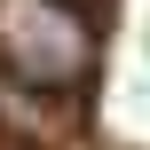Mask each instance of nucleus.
I'll return each instance as SVG.
<instances>
[{"label": "nucleus", "instance_id": "obj_2", "mask_svg": "<svg viewBox=\"0 0 150 150\" xmlns=\"http://www.w3.org/2000/svg\"><path fill=\"white\" fill-rule=\"evenodd\" d=\"M63 8H87V0H63Z\"/></svg>", "mask_w": 150, "mask_h": 150}, {"label": "nucleus", "instance_id": "obj_1", "mask_svg": "<svg viewBox=\"0 0 150 150\" xmlns=\"http://www.w3.org/2000/svg\"><path fill=\"white\" fill-rule=\"evenodd\" d=\"M0 71L40 87V95H71L95 71V24L87 8L63 0H0Z\"/></svg>", "mask_w": 150, "mask_h": 150}]
</instances>
